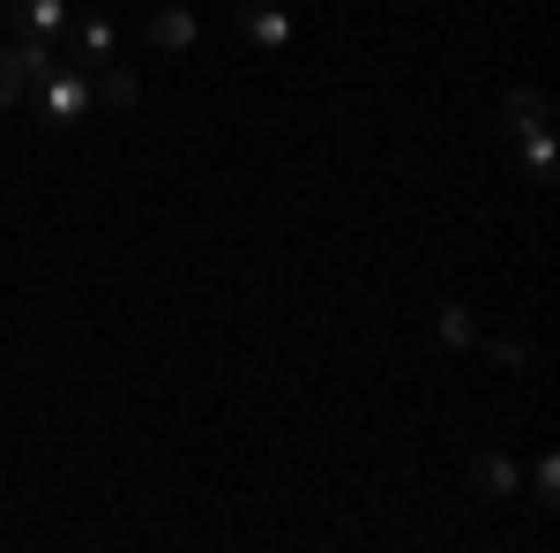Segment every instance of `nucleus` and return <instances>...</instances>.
<instances>
[{"label": "nucleus", "mask_w": 560, "mask_h": 553, "mask_svg": "<svg viewBox=\"0 0 560 553\" xmlns=\"http://www.w3.org/2000/svg\"><path fill=\"white\" fill-rule=\"evenodd\" d=\"M90 97H97V105H135V97H142V83H135L128 68H105V76L90 83Z\"/></svg>", "instance_id": "9d476101"}, {"label": "nucleus", "mask_w": 560, "mask_h": 553, "mask_svg": "<svg viewBox=\"0 0 560 553\" xmlns=\"http://www.w3.org/2000/svg\"><path fill=\"white\" fill-rule=\"evenodd\" d=\"M75 45H83V60L97 68V60L113 53V23H105V15H75Z\"/></svg>", "instance_id": "1a4fd4ad"}, {"label": "nucleus", "mask_w": 560, "mask_h": 553, "mask_svg": "<svg viewBox=\"0 0 560 553\" xmlns=\"http://www.w3.org/2000/svg\"><path fill=\"white\" fill-rule=\"evenodd\" d=\"M150 45H165V53H187V45H195V15H187V8H158V23H150Z\"/></svg>", "instance_id": "423d86ee"}, {"label": "nucleus", "mask_w": 560, "mask_h": 553, "mask_svg": "<svg viewBox=\"0 0 560 553\" xmlns=\"http://www.w3.org/2000/svg\"><path fill=\"white\" fill-rule=\"evenodd\" d=\"M493 359H501V367H530V344L523 337H493Z\"/></svg>", "instance_id": "f8f14e48"}, {"label": "nucleus", "mask_w": 560, "mask_h": 553, "mask_svg": "<svg viewBox=\"0 0 560 553\" xmlns=\"http://www.w3.org/2000/svg\"><path fill=\"white\" fill-rule=\"evenodd\" d=\"M0 76L15 83V97H31V90L52 76V45L45 38H23V45H0Z\"/></svg>", "instance_id": "f03ea898"}, {"label": "nucleus", "mask_w": 560, "mask_h": 553, "mask_svg": "<svg viewBox=\"0 0 560 553\" xmlns=\"http://www.w3.org/2000/svg\"><path fill=\"white\" fill-rule=\"evenodd\" d=\"M240 31H247L255 45H292V15H284V8H247Z\"/></svg>", "instance_id": "39448f33"}, {"label": "nucleus", "mask_w": 560, "mask_h": 553, "mask_svg": "<svg viewBox=\"0 0 560 553\" xmlns=\"http://www.w3.org/2000/svg\"><path fill=\"white\" fill-rule=\"evenodd\" d=\"M478 494H493V502H509V494H516V464H509L501 449H486V457H478Z\"/></svg>", "instance_id": "0eeeda50"}, {"label": "nucleus", "mask_w": 560, "mask_h": 553, "mask_svg": "<svg viewBox=\"0 0 560 553\" xmlns=\"http://www.w3.org/2000/svg\"><path fill=\"white\" fill-rule=\"evenodd\" d=\"M15 23H23V38H52L75 15H68V0H15Z\"/></svg>", "instance_id": "7ed1b4c3"}, {"label": "nucleus", "mask_w": 560, "mask_h": 553, "mask_svg": "<svg viewBox=\"0 0 560 553\" xmlns=\"http://www.w3.org/2000/svg\"><path fill=\"white\" fill-rule=\"evenodd\" d=\"M0 105H15V83H8V76H0Z\"/></svg>", "instance_id": "ddd939ff"}, {"label": "nucleus", "mask_w": 560, "mask_h": 553, "mask_svg": "<svg viewBox=\"0 0 560 553\" xmlns=\"http://www.w3.org/2000/svg\"><path fill=\"white\" fill-rule=\"evenodd\" d=\"M530 494H538V509H553V502H560V464H553V457H538V471H530Z\"/></svg>", "instance_id": "9b49d317"}, {"label": "nucleus", "mask_w": 560, "mask_h": 553, "mask_svg": "<svg viewBox=\"0 0 560 553\" xmlns=\"http://www.w3.org/2000/svg\"><path fill=\"white\" fill-rule=\"evenodd\" d=\"M501 120H509V135L546 128V120H553V97H546V90H509V97H501Z\"/></svg>", "instance_id": "20e7f679"}, {"label": "nucleus", "mask_w": 560, "mask_h": 553, "mask_svg": "<svg viewBox=\"0 0 560 553\" xmlns=\"http://www.w3.org/2000/svg\"><path fill=\"white\" fill-rule=\"evenodd\" d=\"M31 97L45 105V128H75L90 105H97V97H90V76H83V68H52V76H45Z\"/></svg>", "instance_id": "f257e3e1"}, {"label": "nucleus", "mask_w": 560, "mask_h": 553, "mask_svg": "<svg viewBox=\"0 0 560 553\" xmlns=\"http://www.w3.org/2000/svg\"><path fill=\"white\" fill-rule=\"evenodd\" d=\"M433 337L448 344V352H464V344H478V322H471V307H441V322H433Z\"/></svg>", "instance_id": "6e6552de"}]
</instances>
